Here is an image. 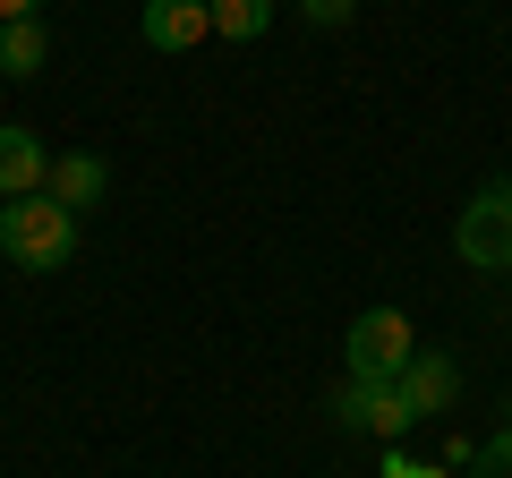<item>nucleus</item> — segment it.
<instances>
[{
	"label": "nucleus",
	"mask_w": 512,
	"mask_h": 478,
	"mask_svg": "<svg viewBox=\"0 0 512 478\" xmlns=\"http://www.w3.org/2000/svg\"><path fill=\"white\" fill-rule=\"evenodd\" d=\"M0 257L18 265V274H60V265L77 257V214L52 197V188L9 197L0 205Z\"/></svg>",
	"instance_id": "f257e3e1"
},
{
	"label": "nucleus",
	"mask_w": 512,
	"mask_h": 478,
	"mask_svg": "<svg viewBox=\"0 0 512 478\" xmlns=\"http://www.w3.org/2000/svg\"><path fill=\"white\" fill-rule=\"evenodd\" d=\"M410 350H419V333H410L402 308H367L342 333V368H350V385H393L410 368Z\"/></svg>",
	"instance_id": "f03ea898"
},
{
	"label": "nucleus",
	"mask_w": 512,
	"mask_h": 478,
	"mask_svg": "<svg viewBox=\"0 0 512 478\" xmlns=\"http://www.w3.org/2000/svg\"><path fill=\"white\" fill-rule=\"evenodd\" d=\"M453 248H461V265H478V274H512V180H487L470 205H461Z\"/></svg>",
	"instance_id": "7ed1b4c3"
},
{
	"label": "nucleus",
	"mask_w": 512,
	"mask_h": 478,
	"mask_svg": "<svg viewBox=\"0 0 512 478\" xmlns=\"http://www.w3.org/2000/svg\"><path fill=\"white\" fill-rule=\"evenodd\" d=\"M333 419L350 427V436H376V444H402L410 427V402H402V385H342V402H333Z\"/></svg>",
	"instance_id": "20e7f679"
},
{
	"label": "nucleus",
	"mask_w": 512,
	"mask_h": 478,
	"mask_svg": "<svg viewBox=\"0 0 512 478\" xmlns=\"http://www.w3.org/2000/svg\"><path fill=\"white\" fill-rule=\"evenodd\" d=\"M393 385H402L410 419H436V410H453V402H461V368L444 359V350H410V368L393 376Z\"/></svg>",
	"instance_id": "39448f33"
},
{
	"label": "nucleus",
	"mask_w": 512,
	"mask_h": 478,
	"mask_svg": "<svg viewBox=\"0 0 512 478\" xmlns=\"http://www.w3.org/2000/svg\"><path fill=\"white\" fill-rule=\"evenodd\" d=\"M43 180H52V154H43V137L18 129V120H0V205H9V197H35Z\"/></svg>",
	"instance_id": "423d86ee"
},
{
	"label": "nucleus",
	"mask_w": 512,
	"mask_h": 478,
	"mask_svg": "<svg viewBox=\"0 0 512 478\" xmlns=\"http://www.w3.org/2000/svg\"><path fill=\"white\" fill-rule=\"evenodd\" d=\"M214 35V9L205 0H146V43L154 52H197Z\"/></svg>",
	"instance_id": "0eeeda50"
},
{
	"label": "nucleus",
	"mask_w": 512,
	"mask_h": 478,
	"mask_svg": "<svg viewBox=\"0 0 512 478\" xmlns=\"http://www.w3.org/2000/svg\"><path fill=\"white\" fill-rule=\"evenodd\" d=\"M43 188H52L69 214H86V205H103L111 163H103V154H52V180H43Z\"/></svg>",
	"instance_id": "6e6552de"
},
{
	"label": "nucleus",
	"mask_w": 512,
	"mask_h": 478,
	"mask_svg": "<svg viewBox=\"0 0 512 478\" xmlns=\"http://www.w3.org/2000/svg\"><path fill=\"white\" fill-rule=\"evenodd\" d=\"M43 60H52L43 18H9L0 26V77H43Z\"/></svg>",
	"instance_id": "1a4fd4ad"
},
{
	"label": "nucleus",
	"mask_w": 512,
	"mask_h": 478,
	"mask_svg": "<svg viewBox=\"0 0 512 478\" xmlns=\"http://www.w3.org/2000/svg\"><path fill=\"white\" fill-rule=\"evenodd\" d=\"M205 9H214L222 43H265V26H274V0H205Z\"/></svg>",
	"instance_id": "9d476101"
},
{
	"label": "nucleus",
	"mask_w": 512,
	"mask_h": 478,
	"mask_svg": "<svg viewBox=\"0 0 512 478\" xmlns=\"http://www.w3.org/2000/svg\"><path fill=\"white\" fill-rule=\"evenodd\" d=\"M461 470H470V478H512V427H504V436H487Z\"/></svg>",
	"instance_id": "9b49d317"
},
{
	"label": "nucleus",
	"mask_w": 512,
	"mask_h": 478,
	"mask_svg": "<svg viewBox=\"0 0 512 478\" xmlns=\"http://www.w3.org/2000/svg\"><path fill=\"white\" fill-rule=\"evenodd\" d=\"M350 9H359V0H299V18H308V26H350Z\"/></svg>",
	"instance_id": "f8f14e48"
},
{
	"label": "nucleus",
	"mask_w": 512,
	"mask_h": 478,
	"mask_svg": "<svg viewBox=\"0 0 512 478\" xmlns=\"http://www.w3.org/2000/svg\"><path fill=\"white\" fill-rule=\"evenodd\" d=\"M384 478H444L436 461H410V453H384Z\"/></svg>",
	"instance_id": "ddd939ff"
},
{
	"label": "nucleus",
	"mask_w": 512,
	"mask_h": 478,
	"mask_svg": "<svg viewBox=\"0 0 512 478\" xmlns=\"http://www.w3.org/2000/svg\"><path fill=\"white\" fill-rule=\"evenodd\" d=\"M9 18H43V0H0V26Z\"/></svg>",
	"instance_id": "4468645a"
}]
</instances>
